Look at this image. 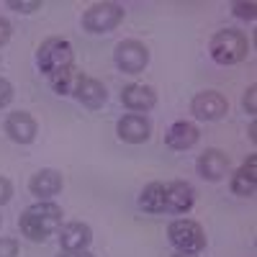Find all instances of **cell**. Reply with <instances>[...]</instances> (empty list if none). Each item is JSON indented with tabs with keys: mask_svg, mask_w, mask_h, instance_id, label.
I'll return each instance as SVG.
<instances>
[{
	"mask_svg": "<svg viewBox=\"0 0 257 257\" xmlns=\"http://www.w3.org/2000/svg\"><path fill=\"white\" fill-rule=\"evenodd\" d=\"M62 206H57L54 201H36L34 206H29L18 219L21 234L29 237L31 242H47L52 234L59 231L62 226Z\"/></svg>",
	"mask_w": 257,
	"mask_h": 257,
	"instance_id": "1",
	"label": "cell"
},
{
	"mask_svg": "<svg viewBox=\"0 0 257 257\" xmlns=\"http://www.w3.org/2000/svg\"><path fill=\"white\" fill-rule=\"evenodd\" d=\"M208 52H211V59L216 64L231 67V64H239V62L247 59V54H249V39L239 29H221V31H216L211 36Z\"/></svg>",
	"mask_w": 257,
	"mask_h": 257,
	"instance_id": "2",
	"label": "cell"
},
{
	"mask_svg": "<svg viewBox=\"0 0 257 257\" xmlns=\"http://www.w3.org/2000/svg\"><path fill=\"white\" fill-rule=\"evenodd\" d=\"M75 64V49L67 39H59V36H49L39 44L36 49V67L44 72L47 77H52L54 72L64 70V67H72Z\"/></svg>",
	"mask_w": 257,
	"mask_h": 257,
	"instance_id": "3",
	"label": "cell"
},
{
	"mask_svg": "<svg viewBox=\"0 0 257 257\" xmlns=\"http://www.w3.org/2000/svg\"><path fill=\"white\" fill-rule=\"evenodd\" d=\"M167 237L180 254H198L206 249V234L203 226L193 219H175L167 226Z\"/></svg>",
	"mask_w": 257,
	"mask_h": 257,
	"instance_id": "4",
	"label": "cell"
},
{
	"mask_svg": "<svg viewBox=\"0 0 257 257\" xmlns=\"http://www.w3.org/2000/svg\"><path fill=\"white\" fill-rule=\"evenodd\" d=\"M123 8L118 3H95L85 11L82 16V29L90 34H108L121 26Z\"/></svg>",
	"mask_w": 257,
	"mask_h": 257,
	"instance_id": "5",
	"label": "cell"
},
{
	"mask_svg": "<svg viewBox=\"0 0 257 257\" xmlns=\"http://www.w3.org/2000/svg\"><path fill=\"white\" fill-rule=\"evenodd\" d=\"M113 62L116 67L126 75H139L149 64V49L137 39H123L113 49Z\"/></svg>",
	"mask_w": 257,
	"mask_h": 257,
	"instance_id": "6",
	"label": "cell"
},
{
	"mask_svg": "<svg viewBox=\"0 0 257 257\" xmlns=\"http://www.w3.org/2000/svg\"><path fill=\"white\" fill-rule=\"evenodd\" d=\"M196 203V190L185 180H170L165 183L162 196V213H188Z\"/></svg>",
	"mask_w": 257,
	"mask_h": 257,
	"instance_id": "7",
	"label": "cell"
},
{
	"mask_svg": "<svg viewBox=\"0 0 257 257\" xmlns=\"http://www.w3.org/2000/svg\"><path fill=\"white\" fill-rule=\"evenodd\" d=\"M190 113L201 121H219L229 113V103L216 90H203L196 93V98L190 100Z\"/></svg>",
	"mask_w": 257,
	"mask_h": 257,
	"instance_id": "8",
	"label": "cell"
},
{
	"mask_svg": "<svg viewBox=\"0 0 257 257\" xmlns=\"http://www.w3.org/2000/svg\"><path fill=\"white\" fill-rule=\"evenodd\" d=\"M229 167H231V160L229 155L224 152V149H216V147H211L206 149L203 155H198L196 160V170H198V175L203 180H211V183H219L229 175Z\"/></svg>",
	"mask_w": 257,
	"mask_h": 257,
	"instance_id": "9",
	"label": "cell"
},
{
	"mask_svg": "<svg viewBox=\"0 0 257 257\" xmlns=\"http://www.w3.org/2000/svg\"><path fill=\"white\" fill-rule=\"evenodd\" d=\"M116 134L121 142L128 144H142L152 137V123L144 113H126L123 118H118L116 123Z\"/></svg>",
	"mask_w": 257,
	"mask_h": 257,
	"instance_id": "10",
	"label": "cell"
},
{
	"mask_svg": "<svg viewBox=\"0 0 257 257\" xmlns=\"http://www.w3.org/2000/svg\"><path fill=\"white\" fill-rule=\"evenodd\" d=\"M36 132H39V126H36V118L26 111H13L8 113L6 118V134L11 142L16 144H31L36 139Z\"/></svg>",
	"mask_w": 257,
	"mask_h": 257,
	"instance_id": "11",
	"label": "cell"
},
{
	"mask_svg": "<svg viewBox=\"0 0 257 257\" xmlns=\"http://www.w3.org/2000/svg\"><path fill=\"white\" fill-rule=\"evenodd\" d=\"M57 237H59V247L62 249H88L90 242H93V229L88 224H82V221H67V224H62L59 231H57Z\"/></svg>",
	"mask_w": 257,
	"mask_h": 257,
	"instance_id": "12",
	"label": "cell"
},
{
	"mask_svg": "<svg viewBox=\"0 0 257 257\" xmlns=\"http://www.w3.org/2000/svg\"><path fill=\"white\" fill-rule=\"evenodd\" d=\"M231 193L234 196H239V198H252L254 196V190H257V157L249 155L239 170L231 175V183H229Z\"/></svg>",
	"mask_w": 257,
	"mask_h": 257,
	"instance_id": "13",
	"label": "cell"
},
{
	"mask_svg": "<svg viewBox=\"0 0 257 257\" xmlns=\"http://www.w3.org/2000/svg\"><path fill=\"white\" fill-rule=\"evenodd\" d=\"M62 185H64L62 173H59V170H52V167L39 170V173L31 175V180H29L31 196H36L39 201H49L52 196H57V193L62 190Z\"/></svg>",
	"mask_w": 257,
	"mask_h": 257,
	"instance_id": "14",
	"label": "cell"
},
{
	"mask_svg": "<svg viewBox=\"0 0 257 257\" xmlns=\"http://www.w3.org/2000/svg\"><path fill=\"white\" fill-rule=\"evenodd\" d=\"M121 103L126 105L128 111L134 113H144V111H152L157 105V93L155 88H149V85H126L121 90Z\"/></svg>",
	"mask_w": 257,
	"mask_h": 257,
	"instance_id": "15",
	"label": "cell"
},
{
	"mask_svg": "<svg viewBox=\"0 0 257 257\" xmlns=\"http://www.w3.org/2000/svg\"><path fill=\"white\" fill-rule=\"evenodd\" d=\"M198 139H201V132H198V126L190 123V121H175L165 134V144L170 149H175V152H185V149L196 147Z\"/></svg>",
	"mask_w": 257,
	"mask_h": 257,
	"instance_id": "16",
	"label": "cell"
},
{
	"mask_svg": "<svg viewBox=\"0 0 257 257\" xmlns=\"http://www.w3.org/2000/svg\"><path fill=\"white\" fill-rule=\"evenodd\" d=\"M75 98L85 105V108L95 111V108H100V105L108 100V90H105V85H103L100 80H95V77H85V80L80 82V88H77Z\"/></svg>",
	"mask_w": 257,
	"mask_h": 257,
	"instance_id": "17",
	"label": "cell"
},
{
	"mask_svg": "<svg viewBox=\"0 0 257 257\" xmlns=\"http://www.w3.org/2000/svg\"><path fill=\"white\" fill-rule=\"evenodd\" d=\"M82 80H85V75L72 64V67H64V70L54 72L49 77V85L54 88V93H59V95H75Z\"/></svg>",
	"mask_w": 257,
	"mask_h": 257,
	"instance_id": "18",
	"label": "cell"
},
{
	"mask_svg": "<svg viewBox=\"0 0 257 257\" xmlns=\"http://www.w3.org/2000/svg\"><path fill=\"white\" fill-rule=\"evenodd\" d=\"M162 196H165V183H149L139 193V208L147 213H162Z\"/></svg>",
	"mask_w": 257,
	"mask_h": 257,
	"instance_id": "19",
	"label": "cell"
},
{
	"mask_svg": "<svg viewBox=\"0 0 257 257\" xmlns=\"http://www.w3.org/2000/svg\"><path fill=\"white\" fill-rule=\"evenodd\" d=\"M231 13L237 18H244V21H254L257 3H231Z\"/></svg>",
	"mask_w": 257,
	"mask_h": 257,
	"instance_id": "20",
	"label": "cell"
},
{
	"mask_svg": "<svg viewBox=\"0 0 257 257\" xmlns=\"http://www.w3.org/2000/svg\"><path fill=\"white\" fill-rule=\"evenodd\" d=\"M8 8H13L18 13H34V11L41 8V3H39V0H11Z\"/></svg>",
	"mask_w": 257,
	"mask_h": 257,
	"instance_id": "21",
	"label": "cell"
},
{
	"mask_svg": "<svg viewBox=\"0 0 257 257\" xmlns=\"http://www.w3.org/2000/svg\"><path fill=\"white\" fill-rule=\"evenodd\" d=\"M0 257H18V239L0 237Z\"/></svg>",
	"mask_w": 257,
	"mask_h": 257,
	"instance_id": "22",
	"label": "cell"
},
{
	"mask_svg": "<svg viewBox=\"0 0 257 257\" xmlns=\"http://www.w3.org/2000/svg\"><path fill=\"white\" fill-rule=\"evenodd\" d=\"M16 90H13V85L6 80V77H0V108H6V105H11Z\"/></svg>",
	"mask_w": 257,
	"mask_h": 257,
	"instance_id": "23",
	"label": "cell"
},
{
	"mask_svg": "<svg viewBox=\"0 0 257 257\" xmlns=\"http://www.w3.org/2000/svg\"><path fill=\"white\" fill-rule=\"evenodd\" d=\"M244 111L249 113V116H254V111H257V88H254V85H249V88H247V95H244Z\"/></svg>",
	"mask_w": 257,
	"mask_h": 257,
	"instance_id": "24",
	"label": "cell"
},
{
	"mask_svg": "<svg viewBox=\"0 0 257 257\" xmlns=\"http://www.w3.org/2000/svg\"><path fill=\"white\" fill-rule=\"evenodd\" d=\"M11 198H13V183L0 175V206H6Z\"/></svg>",
	"mask_w": 257,
	"mask_h": 257,
	"instance_id": "25",
	"label": "cell"
},
{
	"mask_svg": "<svg viewBox=\"0 0 257 257\" xmlns=\"http://www.w3.org/2000/svg\"><path fill=\"white\" fill-rule=\"evenodd\" d=\"M11 36H13V26H11V21L0 16V47H6L8 41H11Z\"/></svg>",
	"mask_w": 257,
	"mask_h": 257,
	"instance_id": "26",
	"label": "cell"
},
{
	"mask_svg": "<svg viewBox=\"0 0 257 257\" xmlns=\"http://www.w3.org/2000/svg\"><path fill=\"white\" fill-rule=\"evenodd\" d=\"M57 257H95L93 252H88V249H75V252H70V249H62Z\"/></svg>",
	"mask_w": 257,
	"mask_h": 257,
	"instance_id": "27",
	"label": "cell"
},
{
	"mask_svg": "<svg viewBox=\"0 0 257 257\" xmlns=\"http://www.w3.org/2000/svg\"><path fill=\"white\" fill-rule=\"evenodd\" d=\"M175 257H196V254H175Z\"/></svg>",
	"mask_w": 257,
	"mask_h": 257,
	"instance_id": "28",
	"label": "cell"
}]
</instances>
